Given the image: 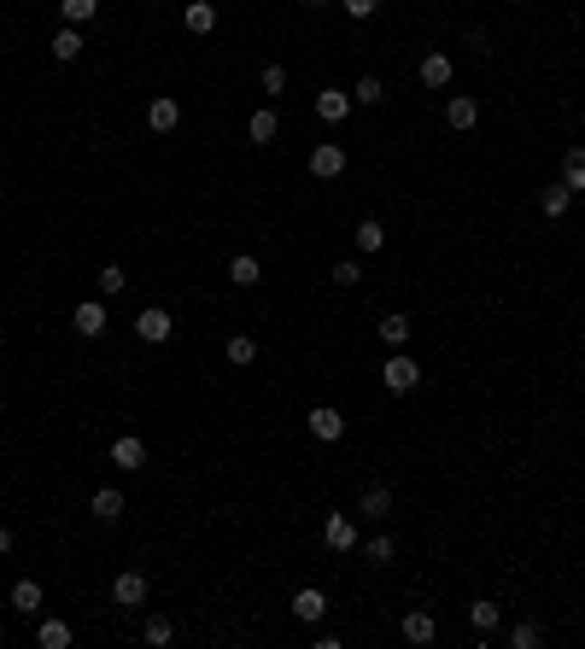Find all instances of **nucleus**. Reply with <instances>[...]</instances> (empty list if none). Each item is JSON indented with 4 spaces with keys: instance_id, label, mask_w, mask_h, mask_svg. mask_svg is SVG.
Segmentation results:
<instances>
[{
    "instance_id": "f257e3e1",
    "label": "nucleus",
    "mask_w": 585,
    "mask_h": 649,
    "mask_svg": "<svg viewBox=\"0 0 585 649\" xmlns=\"http://www.w3.org/2000/svg\"><path fill=\"white\" fill-rule=\"evenodd\" d=\"M381 386H387L392 398L416 392V386H421V363H416V357H404V352H392V357H387V369H381Z\"/></svg>"
},
{
    "instance_id": "f03ea898",
    "label": "nucleus",
    "mask_w": 585,
    "mask_h": 649,
    "mask_svg": "<svg viewBox=\"0 0 585 649\" xmlns=\"http://www.w3.org/2000/svg\"><path fill=\"white\" fill-rule=\"evenodd\" d=\"M170 334H176V316H170L165 305H146L141 316H135V340L141 345H165Z\"/></svg>"
},
{
    "instance_id": "7ed1b4c3",
    "label": "nucleus",
    "mask_w": 585,
    "mask_h": 649,
    "mask_svg": "<svg viewBox=\"0 0 585 649\" xmlns=\"http://www.w3.org/2000/svg\"><path fill=\"white\" fill-rule=\"evenodd\" d=\"M305 428H310V439H322V445H340V439H345V416H340L334 404H316V409L305 416Z\"/></svg>"
},
{
    "instance_id": "20e7f679",
    "label": "nucleus",
    "mask_w": 585,
    "mask_h": 649,
    "mask_svg": "<svg viewBox=\"0 0 585 649\" xmlns=\"http://www.w3.org/2000/svg\"><path fill=\"white\" fill-rule=\"evenodd\" d=\"M146 597H153V585H146V573H118V579H111V603H118V608H141L146 603Z\"/></svg>"
},
{
    "instance_id": "39448f33",
    "label": "nucleus",
    "mask_w": 585,
    "mask_h": 649,
    "mask_svg": "<svg viewBox=\"0 0 585 649\" xmlns=\"http://www.w3.org/2000/svg\"><path fill=\"white\" fill-rule=\"evenodd\" d=\"M322 544H328L334 556L357 550V544H363V539H357V521L352 515H328V521H322Z\"/></svg>"
},
{
    "instance_id": "423d86ee",
    "label": "nucleus",
    "mask_w": 585,
    "mask_h": 649,
    "mask_svg": "<svg viewBox=\"0 0 585 649\" xmlns=\"http://www.w3.org/2000/svg\"><path fill=\"white\" fill-rule=\"evenodd\" d=\"M310 176H316V182L345 176V146H340V141H322L316 153H310Z\"/></svg>"
},
{
    "instance_id": "0eeeda50",
    "label": "nucleus",
    "mask_w": 585,
    "mask_h": 649,
    "mask_svg": "<svg viewBox=\"0 0 585 649\" xmlns=\"http://www.w3.org/2000/svg\"><path fill=\"white\" fill-rule=\"evenodd\" d=\"M71 328H77L82 340H99V334L111 328V322H106V305H99V298H82V305L71 310Z\"/></svg>"
},
{
    "instance_id": "6e6552de",
    "label": "nucleus",
    "mask_w": 585,
    "mask_h": 649,
    "mask_svg": "<svg viewBox=\"0 0 585 649\" xmlns=\"http://www.w3.org/2000/svg\"><path fill=\"white\" fill-rule=\"evenodd\" d=\"M176 123H182V106H176L170 94H153V99H146V129H153V135H170Z\"/></svg>"
},
{
    "instance_id": "1a4fd4ad",
    "label": "nucleus",
    "mask_w": 585,
    "mask_h": 649,
    "mask_svg": "<svg viewBox=\"0 0 585 649\" xmlns=\"http://www.w3.org/2000/svg\"><path fill=\"white\" fill-rule=\"evenodd\" d=\"M445 123H451V129H475L480 123V99L475 94H451L445 99Z\"/></svg>"
},
{
    "instance_id": "9d476101",
    "label": "nucleus",
    "mask_w": 585,
    "mask_h": 649,
    "mask_svg": "<svg viewBox=\"0 0 585 649\" xmlns=\"http://www.w3.org/2000/svg\"><path fill=\"white\" fill-rule=\"evenodd\" d=\"M433 638H439L433 608H410V615H404V644H433Z\"/></svg>"
},
{
    "instance_id": "9b49d317",
    "label": "nucleus",
    "mask_w": 585,
    "mask_h": 649,
    "mask_svg": "<svg viewBox=\"0 0 585 649\" xmlns=\"http://www.w3.org/2000/svg\"><path fill=\"white\" fill-rule=\"evenodd\" d=\"M111 468H146V439H135V433H123L118 445H111Z\"/></svg>"
},
{
    "instance_id": "f8f14e48",
    "label": "nucleus",
    "mask_w": 585,
    "mask_h": 649,
    "mask_svg": "<svg viewBox=\"0 0 585 649\" xmlns=\"http://www.w3.org/2000/svg\"><path fill=\"white\" fill-rule=\"evenodd\" d=\"M316 118H322V123H345V118H352V94L322 89V94H316Z\"/></svg>"
},
{
    "instance_id": "ddd939ff",
    "label": "nucleus",
    "mask_w": 585,
    "mask_h": 649,
    "mask_svg": "<svg viewBox=\"0 0 585 649\" xmlns=\"http://www.w3.org/2000/svg\"><path fill=\"white\" fill-rule=\"evenodd\" d=\"M89 515L94 521H123V492L118 485H99V492L89 497Z\"/></svg>"
},
{
    "instance_id": "4468645a",
    "label": "nucleus",
    "mask_w": 585,
    "mask_h": 649,
    "mask_svg": "<svg viewBox=\"0 0 585 649\" xmlns=\"http://www.w3.org/2000/svg\"><path fill=\"white\" fill-rule=\"evenodd\" d=\"M357 515L387 521V515H392V492H387V485H363V497H357Z\"/></svg>"
},
{
    "instance_id": "2eb2a0df",
    "label": "nucleus",
    "mask_w": 585,
    "mask_h": 649,
    "mask_svg": "<svg viewBox=\"0 0 585 649\" xmlns=\"http://www.w3.org/2000/svg\"><path fill=\"white\" fill-rule=\"evenodd\" d=\"M246 135H252V146H269V141H276V135H281V118H276V111H252V118H246Z\"/></svg>"
},
{
    "instance_id": "dca6fc26",
    "label": "nucleus",
    "mask_w": 585,
    "mask_h": 649,
    "mask_svg": "<svg viewBox=\"0 0 585 649\" xmlns=\"http://www.w3.org/2000/svg\"><path fill=\"white\" fill-rule=\"evenodd\" d=\"M328 615V597L316 591V585H305V591H293V620H322Z\"/></svg>"
},
{
    "instance_id": "f3484780",
    "label": "nucleus",
    "mask_w": 585,
    "mask_h": 649,
    "mask_svg": "<svg viewBox=\"0 0 585 649\" xmlns=\"http://www.w3.org/2000/svg\"><path fill=\"white\" fill-rule=\"evenodd\" d=\"M182 24H188L193 35H211L217 30V6H211V0H188V6H182Z\"/></svg>"
},
{
    "instance_id": "a211bd4d",
    "label": "nucleus",
    "mask_w": 585,
    "mask_h": 649,
    "mask_svg": "<svg viewBox=\"0 0 585 649\" xmlns=\"http://www.w3.org/2000/svg\"><path fill=\"white\" fill-rule=\"evenodd\" d=\"M229 281L234 287H258V281H264V264H258L252 252H234L229 258Z\"/></svg>"
},
{
    "instance_id": "6ab92c4d",
    "label": "nucleus",
    "mask_w": 585,
    "mask_h": 649,
    "mask_svg": "<svg viewBox=\"0 0 585 649\" xmlns=\"http://www.w3.org/2000/svg\"><path fill=\"white\" fill-rule=\"evenodd\" d=\"M381 345H392V352H398V345H410V334H416V322H410V316H398V310H392V316H381Z\"/></svg>"
},
{
    "instance_id": "aec40b11",
    "label": "nucleus",
    "mask_w": 585,
    "mask_h": 649,
    "mask_svg": "<svg viewBox=\"0 0 585 649\" xmlns=\"http://www.w3.org/2000/svg\"><path fill=\"white\" fill-rule=\"evenodd\" d=\"M416 77H421V89H445V82H451V59L445 53H428L416 65Z\"/></svg>"
},
{
    "instance_id": "412c9836",
    "label": "nucleus",
    "mask_w": 585,
    "mask_h": 649,
    "mask_svg": "<svg viewBox=\"0 0 585 649\" xmlns=\"http://www.w3.org/2000/svg\"><path fill=\"white\" fill-rule=\"evenodd\" d=\"M352 240H357V252H381V246H387V222L381 217H363L352 229Z\"/></svg>"
},
{
    "instance_id": "4be33fe9",
    "label": "nucleus",
    "mask_w": 585,
    "mask_h": 649,
    "mask_svg": "<svg viewBox=\"0 0 585 649\" xmlns=\"http://www.w3.org/2000/svg\"><path fill=\"white\" fill-rule=\"evenodd\" d=\"M568 205H574V187H568V182H551V187L539 193V211H544V217H568Z\"/></svg>"
},
{
    "instance_id": "5701e85b",
    "label": "nucleus",
    "mask_w": 585,
    "mask_h": 649,
    "mask_svg": "<svg viewBox=\"0 0 585 649\" xmlns=\"http://www.w3.org/2000/svg\"><path fill=\"white\" fill-rule=\"evenodd\" d=\"M82 47H89V42H82V30H77V24H65V30L53 35V59H59V65H71V59H82Z\"/></svg>"
},
{
    "instance_id": "b1692460",
    "label": "nucleus",
    "mask_w": 585,
    "mask_h": 649,
    "mask_svg": "<svg viewBox=\"0 0 585 649\" xmlns=\"http://www.w3.org/2000/svg\"><path fill=\"white\" fill-rule=\"evenodd\" d=\"M71 638H77L71 620H42V626H35V644L42 649H71Z\"/></svg>"
},
{
    "instance_id": "393cba45",
    "label": "nucleus",
    "mask_w": 585,
    "mask_h": 649,
    "mask_svg": "<svg viewBox=\"0 0 585 649\" xmlns=\"http://www.w3.org/2000/svg\"><path fill=\"white\" fill-rule=\"evenodd\" d=\"M497 620H504V608H497V603H486V597H480V603H468V626H475L480 638L497 632Z\"/></svg>"
},
{
    "instance_id": "a878e982",
    "label": "nucleus",
    "mask_w": 585,
    "mask_h": 649,
    "mask_svg": "<svg viewBox=\"0 0 585 649\" xmlns=\"http://www.w3.org/2000/svg\"><path fill=\"white\" fill-rule=\"evenodd\" d=\"M562 182L574 187V193H585V146H580V141L562 153Z\"/></svg>"
},
{
    "instance_id": "bb28decb",
    "label": "nucleus",
    "mask_w": 585,
    "mask_h": 649,
    "mask_svg": "<svg viewBox=\"0 0 585 649\" xmlns=\"http://www.w3.org/2000/svg\"><path fill=\"white\" fill-rule=\"evenodd\" d=\"M35 608H42V585L18 579V585H12V615H35Z\"/></svg>"
},
{
    "instance_id": "cd10ccee",
    "label": "nucleus",
    "mask_w": 585,
    "mask_h": 649,
    "mask_svg": "<svg viewBox=\"0 0 585 649\" xmlns=\"http://www.w3.org/2000/svg\"><path fill=\"white\" fill-rule=\"evenodd\" d=\"M222 352H229V363H234V369H252V363H258V340H252V334H234Z\"/></svg>"
},
{
    "instance_id": "c85d7f7f",
    "label": "nucleus",
    "mask_w": 585,
    "mask_h": 649,
    "mask_svg": "<svg viewBox=\"0 0 585 649\" xmlns=\"http://www.w3.org/2000/svg\"><path fill=\"white\" fill-rule=\"evenodd\" d=\"M357 550H363V561H369V568H387V561L398 556V544L387 539V532H381V539H363Z\"/></svg>"
},
{
    "instance_id": "c756f323",
    "label": "nucleus",
    "mask_w": 585,
    "mask_h": 649,
    "mask_svg": "<svg viewBox=\"0 0 585 649\" xmlns=\"http://www.w3.org/2000/svg\"><path fill=\"white\" fill-rule=\"evenodd\" d=\"M504 644H509V649H539V644H544V632L533 626V620H515V626L504 632Z\"/></svg>"
},
{
    "instance_id": "7c9ffc66",
    "label": "nucleus",
    "mask_w": 585,
    "mask_h": 649,
    "mask_svg": "<svg viewBox=\"0 0 585 649\" xmlns=\"http://www.w3.org/2000/svg\"><path fill=\"white\" fill-rule=\"evenodd\" d=\"M381 99H387V82H381V77H357L352 106H381Z\"/></svg>"
},
{
    "instance_id": "2f4dec72",
    "label": "nucleus",
    "mask_w": 585,
    "mask_h": 649,
    "mask_svg": "<svg viewBox=\"0 0 585 649\" xmlns=\"http://www.w3.org/2000/svg\"><path fill=\"white\" fill-rule=\"evenodd\" d=\"M141 638L153 644V649H165V644H176V626H170L165 615H153V620H146V632H141Z\"/></svg>"
},
{
    "instance_id": "473e14b6",
    "label": "nucleus",
    "mask_w": 585,
    "mask_h": 649,
    "mask_svg": "<svg viewBox=\"0 0 585 649\" xmlns=\"http://www.w3.org/2000/svg\"><path fill=\"white\" fill-rule=\"evenodd\" d=\"M59 12H65V24H89L99 18V0H59Z\"/></svg>"
},
{
    "instance_id": "72a5a7b5",
    "label": "nucleus",
    "mask_w": 585,
    "mask_h": 649,
    "mask_svg": "<svg viewBox=\"0 0 585 649\" xmlns=\"http://www.w3.org/2000/svg\"><path fill=\"white\" fill-rule=\"evenodd\" d=\"M123 287H129V269H123V264H106V269H99V293H106V298H118Z\"/></svg>"
},
{
    "instance_id": "f704fd0d",
    "label": "nucleus",
    "mask_w": 585,
    "mask_h": 649,
    "mask_svg": "<svg viewBox=\"0 0 585 649\" xmlns=\"http://www.w3.org/2000/svg\"><path fill=\"white\" fill-rule=\"evenodd\" d=\"M258 89H264V94H288V71H281V65H264V71H258Z\"/></svg>"
},
{
    "instance_id": "c9c22d12",
    "label": "nucleus",
    "mask_w": 585,
    "mask_h": 649,
    "mask_svg": "<svg viewBox=\"0 0 585 649\" xmlns=\"http://www.w3.org/2000/svg\"><path fill=\"white\" fill-rule=\"evenodd\" d=\"M334 281H340V287H357V281H363V264H357V258H340V264H334Z\"/></svg>"
},
{
    "instance_id": "e433bc0d",
    "label": "nucleus",
    "mask_w": 585,
    "mask_h": 649,
    "mask_svg": "<svg viewBox=\"0 0 585 649\" xmlns=\"http://www.w3.org/2000/svg\"><path fill=\"white\" fill-rule=\"evenodd\" d=\"M340 6H345V18H357V24H363V18H375V6H381V0H340Z\"/></svg>"
},
{
    "instance_id": "4c0bfd02",
    "label": "nucleus",
    "mask_w": 585,
    "mask_h": 649,
    "mask_svg": "<svg viewBox=\"0 0 585 649\" xmlns=\"http://www.w3.org/2000/svg\"><path fill=\"white\" fill-rule=\"evenodd\" d=\"M12 550V527H0V556H6Z\"/></svg>"
},
{
    "instance_id": "58836bf2",
    "label": "nucleus",
    "mask_w": 585,
    "mask_h": 649,
    "mask_svg": "<svg viewBox=\"0 0 585 649\" xmlns=\"http://www.w3.org/2000/svg\"><path fill=\"white\" fill-rule=\"evenodd\" d=\"M305 6H310V12H322V6H328V0H305Z\"/></svg>"
}]
</instances>
